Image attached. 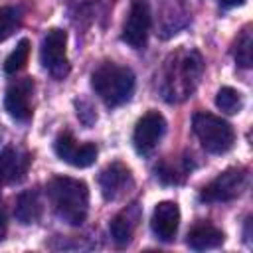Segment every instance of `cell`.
<instances>
[{
    "label": "cell",
    "mask_w": 253,
    "mask_h": 253,
    "mask_svg": "<svg viewBox=\"0 0 253 253\" xmlns=\"http://www.w3.org/2000/svg\"><path fill=\"white\" fill-rule=\"evenodd\" d=\"M40 61L42 65L51 73L55 79H63L69 73V61H67V34L59 28H51L42 42L40 49Z\"/></svg>",
    "instance_id": "obj_5"
},
{
    "label": "cell",
    "mask_w": 253,
    "mask_h": 253,
    "mask_svg": "<svg viewBox=\"0 0 253 253\" xmlns=\"http://www.w3.org/2000/svg\"><path fill=\"white\" fill-rule=\"evenodd\" d=\"M30 166V156L14 146L0 148V186L4 184H16L24 180Z\"/></svg>",
    "instance_id": "obj_14"
},
{
    "label": "cell",
    "mask_w": 253,
    "mask_h": 253,
    "mask_svg": "<svg viewBox=\"0 0 253 253\" xmlns=\"http://www.w3.org/2000/svg\"><path fill=\"white\" fill-rule=\"evenodd\" d=\"M164 132H166V121L158 111H148L146 115H142L132 132V144L136 152L142 156L150 154L158 146Z\"/></svg>",
    "instance_id": "obj_8"
},
{
    "label": "cell",
    "mask_w": 253,
    "mask_h": 253,
    "mask_svg": "<svg viewBox=\"0 0 253 253\" xmlns=\"http://www.w3.org/2000/svg\"><path fill=\"white\" fill-rule=\"evenodd\" d=\"M142 217V208L134 202L123 208L111 221V237L117 247H126L132 241V235L138 227V221Z\"/></svg>",
    "instance_id": "obj_13"
},
{
    "label": "cell",
    "mask_w": 253,
    "mask_h": 253,
    "mask_svg": "<svg viewBox=\"0 0 253 253\" xmlns=\"http://www.w3.org/2000/svg\"><path fill=\"white\" fill-rule=\"evenodd\" d=\"M53 152L59 160L75 166V168H87L97 158V146L91 142L79 144L71 132H61L53 142Z\"/></svg>",
    "instance_id": "obj_9"
},
{
    "label": "cell",
    "mask_w": 253,
    "mask_h": 253,
    "mask_svg": "<svg viewBox=\"0 0 253 253\" xmlns=\"http://www.w3.org/2000/svg\"><path fill=\"white\" fill-rule=\"evenodd\" d=\"M49 202L59 219L69 225H81L89 211V188L83 180L55 176L47 184Z\"/></svg>",
    "instance_id": "obj_2"
},
{
    "label": "cell",
    "mask_w": 253,
    "mask_h": 253,
    "mask_svg": "<svg viewBox=\"0 0 253 253\" xmlns=\"http://www.w3.org/2000/svg\"><path fill=\"white\" fill-rule=\"evenodd\" d=\"M192 126H194V132H196L200 144L210 154H223V152L231 150V146L235 142L233 126L217 115H211L206 111L196 113Z\"/></svg>",
    "instance_id": "obj_4"
},
{
    "label": "cell",
    "mask_w": 253,
    "mask_h": 253,
    "mask_svg": "<svg viewBox=\"0 0 253 253\" xmlns=\"http://www.w3.org/2000/svg\"><path fill=\"white\" fill-rule=\"evenodd\" d=\"M6 231H8V219H6V211H4V208L0 204V241L4 239Z\"/></svg>",
    "instance_id": "obj_23"
},
{
    "label": "cell",
    "mask_w": 253,
    "mask_h": 253,
    "mask_svg": "<svg viewBox=\"0 0 253 253\" xmlns=\"http://www.w3.org/2000/svg\"><path fill=\"white\" fill-rule=\"evenodd\" d=\"M132 186H134L132 174L128 166L123 162H111L99 174V188L107 202H115L123 198Z\"/></svg>",
    "instance_id": "obj_11"
},
{
    "label": "cell",
    "mask_w": 253,
    "mask_h": 253,
    "mask_svg": "<svg viewBox=\"0 0 253 253\" xmlns=\"http://www.w3.org/2000/svg\"><path fill=\"white\" fill-rule=\"evenodd\" d=\"M180 225V208L174 202H158L154 211H152V219H150V227L152 233L156 235V239L160 241H172L176 231Z\"/></svg>",
    "instance_id": "obj_12"
},
{
    "label": "cell",
    "mask_w": 253,
    "mask_h": 253,
    "mask_svg": "<svg viewBox=\"0 0 253 253\" xmlns=\"http://www.w3.org/2000/svg\"><path fill=\"white\" fill-rule=\"evenodd\" d=\"M20 20H22V16H20L18 8H14V6L0 8V42L8 40L14 34V30L20 26Z\"/></svg>",
    "instance_id": "obj_20"
},
{
    "label": "cell",
    "mask_w": 253,
    "mask_h": 253,
    "mask_svg": "<svg viewBox=\"0 0 253 253\" xmlns=\"http://www.w3.org/2000/svg\"><path fill=\"white\" fill-rule=\"evenodd\" d=\"M43 211V204H42V196L38 190H26L18 196L16 206H14V215L20 223L30 225L36 223L42 217Z\"/></svg>",
    "instance_id": "obj_16"
},
{
    "label": "cell",
    "mask_w": 253,
    "mask_h": 253,
    "mask_svg": "<svg viewBox=\"0 0 253 253\" xmlns=\"http://www.w3.org/2000/svg\"><path fill=\"white\" fill-rule=\"evenodd\" d=\"M150 24H152V14H150L148 2L146 0H132L130 10H128V18H126L125 28H123V42L134 49L144 47L146 40H148Z\"/></svg>",
    "instance_id": "obj_7"
},
{
    "label": "cell",
    "mask_w": 253,
    "mask_h": 253,
    "mask_svg": "<svg viewBox=\"0 0 253 253\" xmlns=\"http://www.w3.org/2000/svg\"><path fill=\"white\" fill-rule=\"evenodd\" d=\"M215 105L227 115H235L243 109V97L237 89L233 87H221L215 95Z\"/></svg>",
    "instance_id": "obj_17"
},
{
    "label": "cell",
    "mask_w": 253,
    "mask_h": 253,
    "mask_svg": "<svg viewBox=\"0 0 253 253\" xmlns=\"http://www.w3.org/2000/svg\"><path fill=\"white\" fill-rule=\"evenodd\" d=\"M28 57H30V42L24 38V40H20V42H18L16 49H12V51H10V55L6 57V61H4V71H6L8 75L18 73L20 69H24V67H26Z\"/></svg>",
    "instance_id": "obj_18"
},
{
    "label": "cell",
    "mask_w": 253,
    "mask_h": 253,
    "mask_svg": "<svg viewBox=\"0 0 253 253\" xmlns=\"http://www.w3.org/2000/svg\"><path fill=\"white\" fill-rule=\"evenodd\" d=\"M247 186V172L243 168H227L217 174L210 184L202 188L200 200L202 202H229L241 196Z\"/></svg>",
    "instance_id": "obj_6"
},
{
    "label": "cell",
    "mask_w": 253,
    "mask_h": 253,
    "mask_svg": "<svg viewBox=\"0 0 253 253\" xmlns=\"http://www.w3.org/2000/svg\"><path fill=\"white\" fill-rule=\"evenodd\" d=\"M75 105H77V117H79V121H81L85 126H91V125L97 121V115H95L93 107H91L87 101H77Z\"/></svg>",
    "instance_id": "obj_22"
},
{
    "label": "cell",
    "mask_w": 253,
    "mask_h": 253,
    "mask_svg": "<svg viewBox=\"0 0 253 253\" xmlns=\"http://www.w3.org/2000/svg\"><path fill=\"white\" fill-rule=\"evenodd\" d=\"M91 87L107 107H121L134 93V73L125 65L105 61L91 73Z\"/></svg>",
    "instance_id": "obj_3"
},
{
    "label": "cell",
    "mask_w": 253,
    "mask_h": 253,
    "mask_svg": "<svg viewBox=\"0 0 253 253\" xmlns=\"http://www.w3.org/2000/svg\"><path fill=\"white\" fill-rule=\"evenodd\" d=\"M204 59L196 49H178L172 53L160 73V93L168 103H180L188 99L202 77Z\"/></svg>",
    "instance_id": "obj_1"
},
{
    "label": "cell",
    "mask_w": 253,
    "mask_h": 253,
    "mask_svg": "<svg viewBox=\"0 0 253 253\" xmlns=\"http://www.w3.org/2000/svg\"><path fill=\"white\" fill-rule=\"evenodd\" d=\"M223 6H227V8H231V6H241V4H245V0H219Z\"/></svg>",
    "instance_id": "obj_24"
},
{
    "label": "cell",
    "mask_w": 253,
    "mask_h": 253,
    "mask_svg": "<svg viewBox=\"0 0 253 253\" xmlns=\"http://www.w3.org/2000/svg\"><path fill=\"white\" fill-rule=\"evenodd\" d=\"M186 172H180L178 168L170 166L168 162H162L160 166H156V178L162 182V184H180L184 180Z\"/></svg>",
    "instance_id": "obj_21"
},
{
    "label": "cell",
    "mask_w": 253,
    "mask_h": 253,
    "mask_svg": "<svg viewBox=\"0 0 253 253\" xmlns=\"http://www.w3.org/2000/svg\"><path fill=\"white\" fill-rule=\"evenodd\" d=\"M225 235L219 227L211 225V223H198L190 229L188 233V245L194 251H206V249H215L223 243Z\"/></svg>",
    "instance_id": "obj_15"
},
{
    "label": "cell",
    "mask_w": 253,
    "mask_h": 253,
    "mask_svg": "<svg viewBox=\"0 0 253 253\" xmlns=\"http://www.w3.org/2000/svg\"><path fill=\"white\" fill-rule=\"evenodd\" d=\"M32 93H34V81L30 77L18 79L8 85L4 95V109L14 121L26 123L32 119Z\"/></svg>",
    "instance_id": "obj_10"
},
{
    "label": "cell",
    "mask_w": 253,
    "mask_h": 253,
    "mask_svg": "<svg viewBox=\"0 0 253 253\" xmlns=\"http://www.w3.org/2000/svg\"><path fill=\"white\" fill-rule=\"evenodd\" d=\"M233 55H235L237 65H241V67H251L253 65V36H251V28L249 26L237 38Z\"/></svg>",
    "instance_id": "obj_19"
}]
</instances>
